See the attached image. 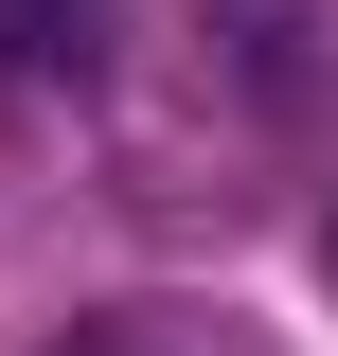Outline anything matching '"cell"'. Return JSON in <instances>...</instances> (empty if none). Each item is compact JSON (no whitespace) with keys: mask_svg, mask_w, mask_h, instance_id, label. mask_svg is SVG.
<instances>
[{"mask_svg":"<svg viewBox=\"0 0 338 356\" xmlns=\"http://www.w3.org/2000/svg\"><path fill=\"white\" fill-rule=\"evenodd\" d=\"M54 356H161V339H54Z\"/></svg>","mask_w":338,"mask_h":356,"instance_id":"2","label":"cell"},{"mask_svg":"<svg viewBox=\"0 0 338 356\" xmlns=\"http://www.w3.org/2000/svg\"><path fill=\"white\" fill-rule=\"evenodd\" d=\"M107 72V0H0V89H89Z\"/></svg>","mask_w":338,"mask_h":356,"instance_id":"1","label":"cell"},{"mask_svg":"<svg viewBox=\"0 0 338 356\" xmlns=\"http://www.w3.org/2000/svg\"><path fill=\"white\" fill-rule=\"evenodd\" d=\"M321 285H338V214H321Z\"/></svg>","mask_w":338,"mask_h":356,"instance_id":"3","label":"cell"}]
</instances>
